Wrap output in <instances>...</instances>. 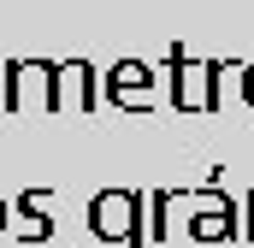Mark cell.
<instances>
[{"mask_svg":"<svg viewBox=\"0 0 254 248\" xmlns=\"http://www.w3.org/2000/svg\"><path fill=\"white\" fill-rule=\"evenodd\" d=\"M142 207H148V195H136V189H101L95 201H89V231L101 237V243H125V248H142Z\"/></svg>","mask_w":254,"mask_h":248,"instance_id":"cell-1","label":"cell"},{"mask_svg":"<svg viewBox=\"0 0 254 248\" xmlns=\"http://www.w3.org/2000/svg\"><path fill=\"white\" fill-rule=\"evenodd\" d=\"M166 65H172V107H184V113H213V107L225 101V65L190 60L178 42H172Z\"/></svg>","mask_w":254,"mask_h":248,"instance_id":"cell-2","label":"cell"},{"mask_svg":"<svg viewBox=\"0 0 254 248\" xmlns=\"http://www.w3.org/2000/svg\"><path fill=\"white\" fill-rule=\"evenodd\" d=\"M0 71H6V113H18L30 101H42L54 113V71H60V60H6Z\"/></svg>","mask_w":254,"mask_h":248,"instance_id":"cell-3","label":"cell"},{"mask_svg":"<svg viewBox=\"0 0 254 248\" xmlns=\"http://www.w3.org/2000/svg\"><path fill=\"white\" fill-rule=\"evenodd\" d=\"M107 101L125 107V113H148V107L160 101V95H154V71L142 60H119L107 71Z\"/></svg>","mask_w":254,"mask_h":248,"instance_id":"cell-4","label":"cell"},{"mask_svg":"<svg viewBox=\"0 0 254 248\" xmlns=\"http://www.w3.org/2000/svg\"><path fill=\"white\" fill-rule=\"evenodd\" d=\"M89 107H95V65L60 60V71H54V113H89Z\"/></svg>","mask_w":254,"mask_h":248,"instance_id":"cell-5","label":"cell"},{"mask_svg":"<svg viewBox=\"0 0 254 248\" xmlns=\"http://www.w3.org/2000/svg\"><path fill=\"white\" fill-rule=\"evenodd\" d=\"M190 237L195 243H225V237H243V219H237V201H207L201 213L190 219Z\"/></svg>","mask_w":254,"mask_h":248,"instance_id":"cell-6","label":"cell"},{"mask_svg":"<svg viewBox=\"0 0 254 248\" xmlns=\"http://www.w3.org/2000/svg\"><path fill=\"white\" fill-rule=\"evenodd\" d=\"M48 201H54V189H24V195H18V213H24V237H30V243H48V231H54Z\"/></svg>","mask_w":254,"mask_h":248,"instance_id":"cell-7","label":"cell"},{"mask_svg":"<svg viewBox=\"0 0 254 248\" xmlns=\"http://www.w3.org/2000/svg\"><path fill=\"white\" fill-rule=\"evenodd\" d=\"M243 101H249V107H254V60L243 65Z\"/></svg>","mask_w":254,"mask_h":248,"instance_id":"cell-8","label":"cell"},{"mask_svg":"<svg viewBox=\"0 0 254 248\" xmlns=\"http://www.w3.org/2000/svg\"><path fill=\"white\" fill-rule=\"evenodd\" d=\"M249 213H254V195H249ZM243 237H254V219H243Z\"/></svg>","mask_w":254,"mask_h":248,"instance_id":"cell-9","label":"cell"},{"mask_svg":"<svg viewBox=\"0 0 254 248\" xmlns=\"http://www.w3.org/2000/svg\"><path fill=\"white\" fill-rule=\"evenodd\" d=\"M0 113H6V71H0Z\"/></svg>","mask_w":254,"mask_h":248,"instance_id":"cell-10","label":"cell"},{"mask_svg":"<svg viewBox=\"0 0 254 248\" xmlns=\"http://www.w3.org/2000/svg\"><path fill=\"white\" fill-rule=\"evenodd\" d=\"M0 237H6V201H0Z\"/></svg>","mask_w":254,"mask_h":248,"instance_id":"cell-11","label":"cell"}]
</instances>
